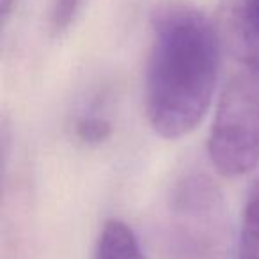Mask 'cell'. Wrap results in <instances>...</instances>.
I'll return each mask as SVG.
<instances>
[{"label":"cell","instance_id":"1","mask_svg":"<svg viewBox=\"0 0 259 259\" xmlns=\"http://www.w3.org/2000/svg\"><path fill=\"white\" fill-rule=\"evenodd\" d=\"M220 34L202 9L163 0L151 13L144 107L163 139L188 135L204 119L220 71Z\"/></svg>","mask_w":259,"mask_h":259},{"label":"cell","instance_id":"2","mask_svg":"<svg viewBox=\"0 0 259 259\" xmlns=\"http://www.w3.org/2000/svg\"><path fill=\"white\" fill-rule=\"evenodd\" d=\"M217 172L238 178L259 165V75L243 69L226 83L208 137Z\"/></svg>","mask_w":259,"mask_h":259},{"label":"cell","instance_id":"3","mask_svg":"<svg viewBox=\"0 0 259 259\" xmlns=\"http://www.w3.org/2000/svg\"><path fill=\"white\" fill-rule=\"evenodd\" d=\"M226 32L243 69L259 75V0H229Z\"/></svg>","mask_w":259,"mask_h":259},{"label":"cell","instance_id":"4","mask_svg":"<svg viewBox=\"0 0 259 259\" xmlns=\"http://www.w3.org/2000/svg\"><path fill=\"white\" fill-rule=\"evenodd\" d=\"M96 259H146L137 234L126 222L112 219L105 222L98 238Z\"/></svg>","mask_w":259,"mask_h":259},{"label":"cell","instance_id":"5","mask_svg":"<svg viewBox=\"0 0 259 259\" xmlns=\"http://www.w3.org/2000/svg\"><path fill=\"white\" fill-rule=\"evenodd\" d=\"M73 132H75V137L87 146H100L110 137L112 119L101 96H94L76 112Z\"/></svg>","mask_w":259,"mask_h":259},{"label":"cell","instance_id":"6","mask_svg":"<svg viewBox=\"0 0 259 259\" xmlns=\"http://www.w3.org/2000/svg\"><path fill=\"white\" fill-rule=\"evenodd\" d=\"M238 259H259V180L254 181L245 201Z\"/></svg>","mask_w":259,"mask_h":259},{"label":"cell","instance_id":"7","mask_svg":"<svg viewBox=\"0 0 259 259\" xmlns=\"http://www.w3.org/2000/svg\"><path fill=\"white\" fill-rule=\"evenodd\" d=\"M82 0H54L50 9V27L54 34H62L75 20Z\"/></svg>","mask_w":259,"mask_h":259},{"label":"cell","instance_id":"8","mask_svg":"<svg viewBox=\"0 0 259 259\" xmlns=\"http://www.w3.org/2000/svg\"><path fill=\"white\" fill-rule=\"evenodd\" d=\"M15 0H0V15H2V23H8L9 16H11Z\"/></svg>","mask_w":259,"mask_h":259}]
</instances>
